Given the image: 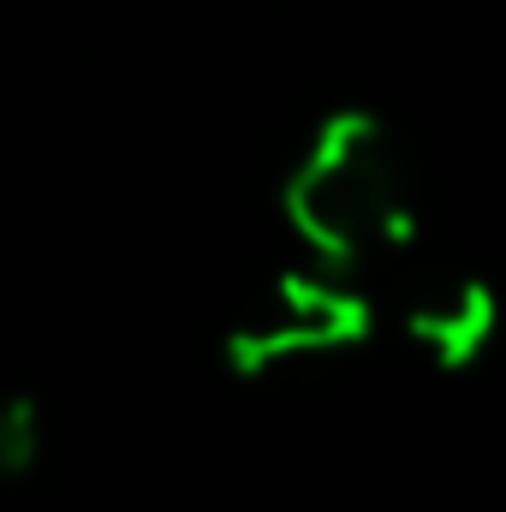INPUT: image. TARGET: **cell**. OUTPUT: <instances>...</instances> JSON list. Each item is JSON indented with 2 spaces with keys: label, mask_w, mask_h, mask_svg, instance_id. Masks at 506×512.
Here are the masks:
<instances>
[{
  "label": "cell",
  "mask_w": 506,
  "mask_h": 512,
  "mask_svg": "<svg viewBox=\"0 0 506 512\" xmlns=\"http://www.w3.org/2000/svg\"><path fill=\"white\" fill-rule=\"evenodd\" d=\"M286 227L310 262L370 286L417 251V173L381 114L340 108L316 126L286 173Z\"/></svg>",
  "instance_id": "6da1fadb"
},
{
  "label": "cell",
  "mask_w": 506,
  "mask_h": 512,
  "mask_svg": "<svg viewBox=\"0 0 506 512\" xmlns=\"http://www.w3.org/2000/svg\"><path fill=\"white\" fill-rule=\"evenodd\" d=\"M376 316L381 298L370 280H352L322 262L280 268L268 292L227 328L221 358L239 382H280V376L358 352L376 334Z\"/></svg>",
  "instance_id": "7a4b0ae2"
},
{
  "label": "cell",
  "mask_w": 506,
  "mask_h": 512,
  "mask_svg": "<svg viewBox=\"0 0 506 512\" xmlns=\"http://www.w3.org/2000/svg\"><path fill=\"white\" fill-rule=\"evenodd\" d=\"M381 310L393 316V328L405 334V346H417L429 364L441 370H465L477 364L495 334H501V298L495 286L447 256L411 251L399 268H387V298Z\"/></svg>",
  "instance_id": "3957f363"
},
{
  "label": "cell",
  "mask_w": 506,
  "mask_h": 512,
  "mask_svg": "<svg viewBox=\"0 0 506 512\" xmlns=\"http://www.w3.org/2000/svg\"><path fill=\"white\" fill-rule=\"evenodd\" d=\"M42 447H48L42 405L30 393H0V483H18L24 471H36Z\"/></svg>",
  "instance_id": "277c9868"
}]
</instances>
